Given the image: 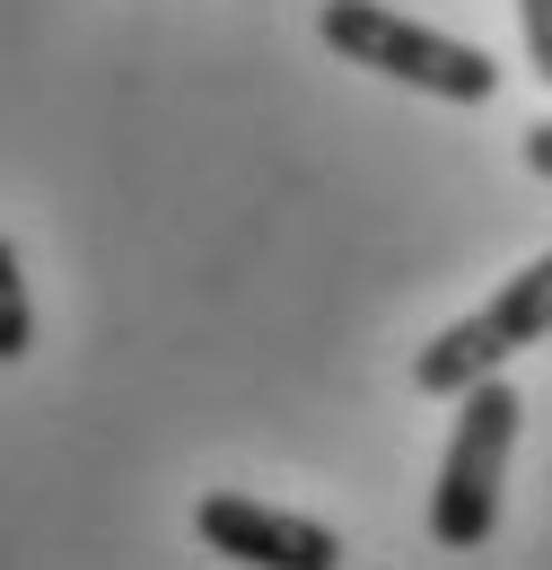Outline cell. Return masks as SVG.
I'll use <instances>...</instances> for the list:
<instances>
[{
  "instance_id": "obj_1",
  "label": "cell",
  "mask_w": 552,
  "mask_h": 570,
  "mask_svg": "<svg viewBox=\"0 0 552 570\" xmlns=\"http://www.w3.org/2000/svg\"><path fill=\"white\" fill-rule=\"evenodd\" d=\"M316 36H325L343 62L395 79V88H421V97H438V106H491V97H500V62H491L483 45L438 36V27H421V18L386 9V0H325V9H316Z\"/></svg>"
},
{
  "instance_id": "obj_2",
  "label": "cell",
  "mask_w": 552,
  "mask_h": 570,
  "mask_svg": "<svg viewBox=\"0 0 552 570\" xmlns=\"http://www.w3.org/2000/svg\"><path fill=\"white\" fill-rule=\"evenodd\" d=\"M518 422H526V404H518V386L500 368L456 395V430H447V456H438V483H430V544L438 553H483L491 544Z\"/></svg>"
},
{
  "instance_id": "obj_6",
  "label": "cell",
  "mask_w": 552,
  "mask_h": 570,
  "mask_svg": "<svg viewBox=\"0 0 552 570\" xmlns=\"http://www.w3.org/2000/svg\"><path fill=\"white\" fill-rule=\"evenodd\" d=\"M518 36H526V71L552 88V0H518Z\"/></svg>"
},
{
  "instance_id": "obj_7",
  "label": "cell",
  "mask_w": 552,
  "mask_h": 570,
  "mask_svg": "<svg viewBox=\"0 0 552 570\" xmlns=\"http://www.w3.org/2000/svg\"><path fill=\"white\" fill-rule=\"evenodd\" d=\"M526 167L552 185V115H544V124H526Z\"/></svg>"
},
{
  "instance_id": "obj_5",
  "label": "cell",
  "mask_w": 552,
  "mask_h": 570,
  "mask_svg": "<svg viewBox=\"0 0 552 570\" xmlns=\"http://www.w3.org/2000/svg\"><path fill=\"white\" fill-rule=\"evenodd\" d=\"M27 352H36V298H27V264H18V246L0 237V368H18Z\"/></svg>"
},
{
  "instance_id": "obj_4",
  "label": "cell",
  "mask_w": 552,
  "mask_h": 570,
  "mask_svg": "<svg viewBox=\"0 0 552 570\" xmlns=\"http://www.w3.org/2000/svg\"><path fill=\"white\" fill-rule=\"evenodd\" d=\"M194 535L228 562H255V570H334L343 562V535L316 527V518H289V509H264L246 492H210L194 509Z\"/></svg>"
},
{
  "instance_id": "obj_3",
  "label": "cell",
  "mask_w": 552,
  "mask_h": 570,
  "mask_svg": "<svg viewBox=\"0 0 552 570\" xmlns=\"http://www.w3.org/2000/svg\"><path fill=\"white\" fill-rule=\"evenodd\" d=\"M552 334V255H535L526 273H509V282L491 289L474 316H456L447 334H430L413 360V386L421 395H465L474 377H491L500 360L535 352Z\"/></svg>"
}]
</instances>
